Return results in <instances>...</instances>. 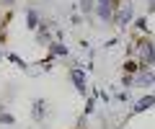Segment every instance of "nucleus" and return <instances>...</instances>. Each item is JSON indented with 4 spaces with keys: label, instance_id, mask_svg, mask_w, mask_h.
<instances>
[{
    "label": "nucleus",
    "instance_id": "39448f33",
    "mask_svg": "<svg viewBox=\"0 0 155 129\" xmlns=\"http://www.w3.org/2000/svg\"><path fill=\"white\" fill-rule=\"evenodd\" d=\"M137 83H142V85H150V83H155V75L150 73V70H142V73H140V78H137Z\"/></svg>",
    "mask_w": 155,
    "mask_h": 129
},
{
    "label": "nucleus",
    "instance_id": "0eeeda50",
    "mask_svg": "<svg viewBox=\"0 0 155 129\" xmlns=\"http://www.w3.org/2000/svg\"><path fill=\"white\" fill-rule=\"evenodd\" d=\"M26 18H28V28H36V21H39L36 13H34V11H26Z\"/></svg>",
    "mask_w": 155,
    "mask_h": 129
},
{
    "label": "nucleus",
    "instance_id": "4468645a",
    "mask_svg": "<svg viewBox=\"0 0 155 129\" xmlns=\"http://www.w3.org/2000/svg\"><path fill=\"white\" fill-rule=\"evenodd\" d=\"M5 3H13V0H5Z\"/></svg>",
    "mask_w": 155,
    "mask_h": 129
},
{
    "label": "nucleus",
    "instance_id": "f8f14e48",
    "mask_svg": "<svg viewBox=\"0 0 155 129\" xmlns=\"http://www.w3.org/2000/svg\"><path fill=\"white\" fill-rule=\"evenodd\" d=\"M93 111V98H88V103H85V114H91Z\"/></svg>",
    "mask_w": 155,
    "mask_h": 129
},
{
    "label": "nucleus",
    "instance_id": "9d476101",
    "mask_svg": "<svg viewBox=\"0 0 155 129\" xmlns=\"http://www.w3.org/2000/svg\"><path fill=\"white\" fill-rule=\"evenodd\" d=\"M8 60H11V62H16L18 67H23V70H26V62H23L21 57H16V54H8Z\"/></svg>",
    "mask_w": 155,
    "mask_h": 129
},
{
    "label": "nucleus",
    "instance_id": "2eb2a0df",
    "mask_svg": "<svg viewBox=\"0 0 155 129\" xmlns=\"http://www.w3.org/2000/svg\"><path fill=\"white\" fill-rule=\"evenodd\" d=\"M0 57H3V54H0Z\"/></svg>",
    "mask_w": 155,
    "mask_h": 129
},
{
    "label": "nucleus",
    "instance_id": "ddd939ff",
    "mask_svg": "<svg viewBox=\"0 0 155 129\" xmlns=\"http://www.w3.org/2000/svg\"><path fill=\"white\" fill-rule=\"evenodd\" d=\"M109 3H111V0H98V5H96V8H109Z\"/></svg>",
    "mask_w": 155,
    "mask_h": 129
},
{
    "label": "nucleus",
    "instance_id": "f257e3e1",
    "mask_svg": "<svg viewBox=\"0 0 155 129\" xmlns=\"http://www.w3.org/2000/svg\"><path fill=\"white\" fill-rule=\"evenodd\" d=\"M132 16H134V8L132 5H122V11L114 16L116 18V26H119V28H127V23L132 21Z\"/></svg>",
    "mask_w": 155,
    "mask_h": 129
},
{
    "label": "nucleus",
    "instance_id": "20e7f679",
    "mask_svg": "<svg viewBox=\"0 0 155 129\" xmlns=\"http://www.w3.org/2000/svg\"><path fill=\"white\" fill-rule=\"evenodd\" d=\"M72 80H75V88L80 90V93H85V73L83 70H72Z\"/></svg>",
    "mask_w": 155,
    "mask_h": 129
},
{
    "label": "nucleus",
    "instance_id": "6e6552de",
    "mask_svg": "<svg viewBox=\"0 0 155 129\" xmlns=\"http://www.w3.org/2000/svg\"><path fill=\"white\" fill-rule=\"evenodd\" d=\"M93 3H96V0H80V8H83L85 13H91V11H93V8H96Z\"/></svg>",
    "mask_w": 155,
    "mask_h": 129
},
{
    "label": "nucleus",
    "instance_id": "7ed1b4c3",
    "mask_svg": "<svg viewBox=\"0 0 155 129\" xmlns=\"http://www.w3.org/2000/svg\"><path fill=\"white\" fill-rule=\"evenodd\" d=\"M142 60L145 65H155V44H142Z\"/></svg>",
    "mask_w": 155,
    "mask_h": 129
},
{
    "label": "nucleus",
    "instance_id": "1a4fd4ad",
    "mask_svg": "<svg viewBox=\"0 0 155 129\" xmlns=\"http://www.w3.org/2000/svg\"><path fill=\"white\" fill-rule=\"evenodd\" d=\"M49 49L54 52V54H67V47H62V44H52Z\"/></svg>",
    "mask_w": 155,
    "mask_h": 129
},
{
    "label": "nucleus",
    "instance_id": "f03ea898",
    "mask_svg": "<svg viewBox=\"0 0 155 129\" xmlns=\"http://www.w3.org/2000/svg\"><path fill=\"white\" fill-rule=\"evenodd\" d=\"M150 106H155V95H145V98H140V101L134 103V114H140V111H147Z\"/></svg>",
    "mask_w": 155,
    "mask_h": 129
},
{
    "label": "nucleus",
    "instance_id": "423d86ee",
    "mask_svg": "<svg viewBox=\"0 0 155 129\" xmlns=\"http://www.w3.org/2000/svg\"><path fill=\"white\" fill-rule=\"evenodd\" d=\"M44 106H47V103L41 101V98L34 101V116H36V119H44Z\"/></svg>",
    "mask_w": 155,
    "mask_h": 129
},
{
    "label": "nucleus",
    "instance_id": "9b49d317",
    "mask_svg": "<svg viewBox=\"0 0 155 129\" xmlns=\"http://www.w3.org/2000/svg\"><path fill=\"white\" fill-rule=\"evenodd\" d=\"M0 121H3V124H13V116H11V114H0Z\"/></svg>",
    "mask_w": 155,
    "mask_h": 129
}]
</instances>
